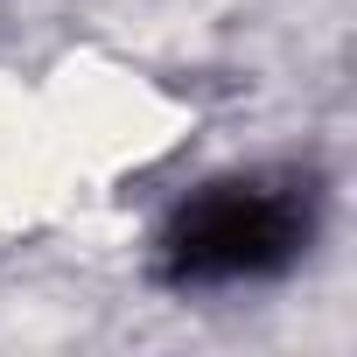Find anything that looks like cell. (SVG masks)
<instances>
[{"label":"cell","mask_w":357,"mask_h":357,"mask_svg":"<svg viewBox=\"0 0 357 357\" xmlns=\"http://www.w3.org/2000/svg\"><path fill=\"white\" fill-rule=\"evenodd\" d=\"M315 231V204L294 183H211L161 231V273L175 287H225L280 273Z\"/></svg>","instance_id":"obj_1"}]
</instances>
